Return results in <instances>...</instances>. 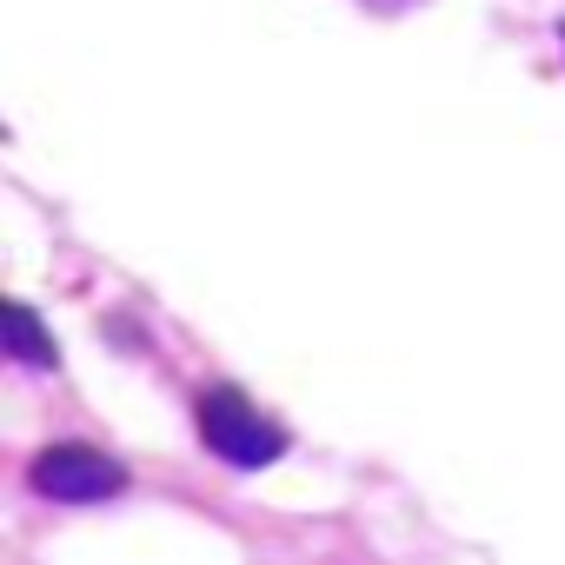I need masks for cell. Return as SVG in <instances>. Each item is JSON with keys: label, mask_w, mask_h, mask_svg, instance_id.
Instances as JSON below:
<instances>
[{"label": "cell", "mask_w": 565, "mask_h": 565, "mask_svg": "<svg viewBox=\"0 0 565 565\" xmlns=\"http://www.w3.org/2000/svg\"><path fill=\"white\" fill-rule=\"evenodd\" d=\"M0 333H8V353H14L21 366H54V360H61L54 333H41L34 307H21V300H8V307H0Z\"/></svg>", "instance_id": "cell-3"}, {"label": "cell", "mask_w": 565, "mask_h": 565, "mask_svg": "<svg viewBox=\"0 0 565 565\" xmlns=\"http://www.w3.org/2000/svg\"><path fill=\"white\" fill-rule=\"evenodd\" d=\"M193 426H200L206 452L226 459V466H239V472L273 466L279 452H287V426L266 419L239 386H206V393L193 399Z\"/></svg>", "instance_id": "cell-1"}, {"label": "cell", "mask_w": 565, "mask_h": 565, "mask_svg": "<svg viewBox=\"0 0 565 565\" xmlns=\"http://www.w3.org/2000/svg\"><path fill=\"white\" fill-rule=\"evenodd\" d=\"M28 479H34L41 499H61V505H94V499H114L127 486V472L100 446H81V439H61V446L34 452Z\"/></svg>", "instance_id": "cell-2"}]
</instances>
